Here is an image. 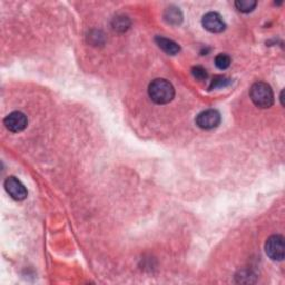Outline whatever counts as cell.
Listing matches in <instances>:
<instances>
[{
	"instance_id": "cell-14",
	"label": "cell",
	"mask_w": 285,
	"mask_h": 285,
	"mask_svg": "<svg viewBox=\"0 0 285 285\" xmlns=\"http://www.w3.org/2000/svg\"><path fill=\"white\" fill-rule=\"evenodd\" d=\"M229 83H230V80H229L228 78H225V77H223V76H216L215 78H214V79L212 80L211 86H210V89L226 86Z\"/></svg>"
},
{
	"instance_id": "cell-2",
	"label": "cell",
	"mask_w": 285,
	"mask_h": 285,
	"mask_svg": "<svg viewBox=\"0 0 285 285\" xmlns=\"http://www.w3.org/2000/svg\"><path fill=\"white\" fill-rule=\"evenodd\" d=\"M250 98L255 106L269 108L274 103V94L269 84L257 82L253 84L250 89Z\"/></svg>"
},
{
	"instance_id": "cell-13",
	"label": "cell",
	"mask_w": 285,
	"mask_h": 285,
	"mask_svg": "<svg viewBox=\"0 0 285 285\" xmlns=\"http://www.w3.org/2000/svg\"><path fill=\"white\" fill-rule=\"evenodd\" d=\"M192 74L198 80H205L207 78V71L202 66H195L192 68Z\"/></svg>"
},
{
	"instance_id": "cell-12",
	"label": "cell",
	"mask_w": 285,
	"mask_h": 285,
	"mask_svg": "<svg viewBox=\"0 0 285 285\" xmlns=\"http://www.w3.org/2000/svg\"><path fill=\"white\" fill-rule=\"evenodd\" d=\"M231 64V58L230 56L225 55V54H219L216 56L215 58V65L218 69L224 70L226 68H229Z\"/></svg>"
},
{
	"instance_id": "cell-3",
	"label": "cell",
	"mask_w": 285,
	"mask_h": 285,
	"mask_svg": "<svg viewBox=\"0 0 285 285\" xmlns=\"http://www.w3.org/2000/svg\"><path fill=\"white\" fill-rule=\"evenodd\" d=\"M265 252L273 261H283L285 254V243L282 235H273L268 238L265 244Z\"/></svg>"
},
{
	"instance_id": "cell-9",
	"label": "cell",
	"mask_w": 285,
	"mask_h": 285,
	"mask_svg": "<svg viewBox=\"0 0 285 285\" xmlns=\"http://www.w3.org/2000/svg\"><path fill=\"white\" fill-rule=\"evenodd\" d=\"M164 18L168 24L178 25V24H180V22L183 21V15H182V11L179 10V8L170 7L165 10Z\"/></svg>"
},
{
	"instance_id": "cell-8",
	"label": "cell",
	"mask_w": 285,
	"mask_h": 285,
	"mask_svg": "<svg viewBox=\"0 0 285 285\" xmlns=\"http://www.w3.org/2000/svg\"><path fill=\"white\" fill-rule=\"evenodd\" d=\"M156 44L158 45V47L165 51L166 54L168 55H176L179 53V46H178V44H176L175 42L171 40V39H168V38H164V37H156Z\"/></svg>"
},
{
	"instance_id": "cell-11",
	"label": "cell",
	"mask_w": 285,
	"mask_h": 285,
	"mask_svg": "<svg viewBox=\"0 0 285 285\" xmlns=\"http://www.w3.org/2000/svg\"><path fill=\"white\" fill-rule=\"evenodd\" d=\"M129 21L128 18L125 16H118L114 19V23H113V27L115 30H118V31H125L128 27H129Z\"/></svg>"
},
{
	"instance_id": "cell-7",
	"label": "cell",
	"mask_w": 285,
	"mask_h": 285,
	"mask_svg": "<svg viewBox=\"0 0 285 285\" xmlns=\"http://www.w3.org/2000/svg\"><path fill=\"white\" fill-rule=\"evenodd\" d=\"M202 24L204 28L211 32H222L225 29V23L217 12H207L203 17Z\"/></svg>"
},
{
	"instance_id": "cell-4",
	"label": "cell",
	"mask_w": 285,
	"mask_h": 285,
	"mask_svg": "<svg viewBox=\"0 0 285 285\" xmlns=\"http://www.w3.org/2000/svg\"><path fill=\"white\" fill-rule=\"evenodd\" d=\"M196 124L203 129L216 128L221 124V114L215 109H207L197 116Z\"/></svg>"
},
{
	"instance_id": "cell-1",
	"label": "cell",
	"mask_w": 285,
	"mask_h": 285,
	"mask_svg": "<svg viewBox=\"0 0 285 285\" xmlns=\"http://www.w3.org/2000/svg\"><path fill=\"white\" fill-rule=\"evenodd\" d=\"M148 95H150L151 99L159 104V105H164L173 100L175 96V89L172 84L163 78H158L153 80L150 86H148Z\"/></svg>"
},
{
	"instance_id": "cell-10",
	"label": "cell",
	"mask_w": 285,
	"mask_h": 285,
	"mask_svg": "<svg viewBox=\"0 0 285 285\" xmlns=\"http://www.w3.org/2000/svg\"><path fill=\"white\" fill-rule=\"evenodd\" d=\"M256 5L257 3L253 2V0H237L235 3L236 8L241 12H251L252 10H254Z\"/></svg>"
},
{
	"instance_id": "cell-6",
	"label": "cell",
	"mask_w": 285,
	"mask_h": 285,
	"mask_svg": "<svg viewBox=\"0 0 285 285\" xmlns=\"http://www.w3.org/2000/svg\"><path fill=\"white\" fill-rule=\"evenodd\" d=\"M5 190L15 200H24L28 194L25 185L14 176H10L5 180Z\"/></svg>"
},
{
	"instance_id": "cell-5",
	"label": "cell",
	"mask_w": 285,
	"mask_h": 285,
	"mask_svg": "<svg viewBox=\"0 0 285 285\" xmlns=\"http://www.w3.org/2000/svg\"><path fill=\"white\" fill-rule=\"evenodd\" d=\"M27 117H26V115L22 112L11 113L8 116H6V118L4 119V125L8 131L12 133L23 132L24 129L27 127Z\"/></svg>"
}]
</instances>
